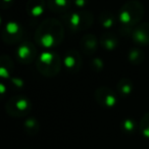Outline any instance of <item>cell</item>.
Returning a JSON list of instances; mask_svg holds the SVG:
<instances>
[{
    "label": "cell",
    "mask_w": 149,
    "mask_h": 149,
    "mask_svg": "<svg viewBox=\"0 0 149 149\" xmlns=\"http://www.w3.org/2000/svg\"><path fill=\"white\" fill-rule=\"evenodd\" d=\"M63 37V28L56 19H46L36 32V41L44 47L58 45Z\"/></svg>",
    "instance_id": "1"
},
{
    "label": "cell",
    "mask_w": 149,
    "mask_h": 149,
    "mask_svg": "<svg viewBox=\"0 0 149 149\" xmlns=\"http://www.w3.org/2000/svg\"><path fill=\"white\" fill-rule=\"evenodd\" d=\"M61 68V61L57 54L54 52H44L40 55L37 61V68L46 77H54Z\"/></svg>",
    "instance_id": "2"
},
{
    "label": "cell",
    "mask_w": 149,
    "mask_h": 149,
    "mask_svg": "<svg viewBox=\"0 0 149 149\" xmlns=\"http://www.w3.org/2000/svg\"><path fill=\"white\" fill-rule=\"evenodd\" d=\"M143 17V7L137 1H131L124 5L120 13V21L125 26H134Z\"/></svg>",
    "instance_id": "3"
},
{
    "label": "cell",
    "mask_w": 149,
    "mask_h": 149,
    "mask_svg": "<svg viewBox=\"0 0 149 149\" xmlns=\"http://www.w3.org/2000/svg\"><path fill=\"white\" fill-rule=\"evenodd\" d=\"M32 103L27 97L22 95H17L10 98L6 103V111L8 114L15 118L25 116L31 111Z\"/></svg>",
    "instance_id": "4"
},
{
    "label": "cell",
    "mask_w": 149,
    "mask_h": 149,
    "mask_svg": "<svg viewBox=\"0 0 149 149\" xmlns=\"http://www.w3.org/2000/svg\"><path fill=\"white\" fill-rule=\"evenodd\" d=\"M92 24V15L88 13H74L68 17V25L72 31L87 29Z\"/></svg>",
    "instance_id": "5"
},
{
    "label": "cell",
    "mask_w": 149,
    "mask_h": 149,
    "mask_svg": "<svg viewBox=\"0 0 149 149\" xmlns=\"http://www.w3.org/2000/svg\"><path fill=\"white\" fill-rule=\"evenodd\" d=\"M95 100L99 103L102 107L111 108L116 105V97L114 92L108 87H100L95 91Z\"/></svg>",
    "instance_id": "6"
},
{
    "label": "cell",
    "mask_w": 149,
    "mask_h": 149,
    "mask_svg": "<svg viewBox=\"0 0 149 149\" xmlns=\"http://www.w3.org/2000/svg\"><path fill=\"white\" fill-rule=\"evenodd\" d=\"M63 63L68 70L72 72H79L80 68L82 65L81 56L76 50H70L64 56Z\"/></svg>",
    "instance_id": "7"
},
{
    "label": "cell",
    "mask_w": 149,
    "mask_h": 149,
    "mask_svg": "<svg viewBox=\"0 0 149 149\" xmlns=\"http://www.w3.org/2000/svg\"><path fill=\"white\" fill-rule=\"evenodd\" d=\"M17 54L19 59L21 60L22 62L28 63V62H31L32 60L35 58L36 49L31 43L27 42V43H24L23 45L19 46L17 51Z\"/></svg>",
    "instance_id": "8"
},
{
    "label": "cell",
    "mask_w": 149,
    "mask_h": 149,
    "mask_svg": "<svg viewBox=\"0 0 149 149\" xmlns=\"http://www.w3.org/2000/svg\"><path fill=\"white\" fill-rule=\"evenodd\" d=\"M133 39L141 45L149 44V24H142L133 32Z\"/></svg>",
    "instance_id": "9"
},
{
    "label": "cell",
    "mask_w": 149,
    "mask_h": 149,
    "mask_svg": "<svg viewBox=\"0 0 149 149\" xmlns=\"http://www.w3.org/2000/svg\"><path fill=\"white\" fill-rule=\"evenodd\" d=\"M8 37L7 41L13 43L15 41H19V39L22 37V29L17 23H9L7 24L5 31L3 32V36Z\"/></svg>",
    "instance_id": "10"
},
{
    "label": "cell",
    "mask_w": 149,
    "mask_h": 149,
    "mask_svg": "<svg viewBox=\"0 0 149 149\" xmlns=\"http://www.w3.org/2000/svg\"><path fill=\"white\" fill-rule=\"evenodd\" d=\"M81 48L85 54H93L97 48V39L94 35H85L81 41Z\"/></svg>",
    "instance_id": "11"
},
{
    "label": "cell",
    "mask_w": 149,
    "mask_h": 149,
    "mask_svg": "<svg viewBox=\"0 0 149 149\" xmlns=\"http://www.w3.org/2000/svg\"><path fill=\"white\" fill-rule=\"evenodd\" d=\"M27 9L32 17H39L44 10L43 0H30Z\"/></svg>",
    "instance_id": "12"
},
{
    "label": "cell",
    "mask_w": 149,
    "mask_h": 149,
    "mask_svg": "<svg viewBox=\"0 0 149 149\" xmlns=\"http://www.w3.org/2000/svg\"><path fill=\"white\" fill-rule=\"evenodd\" d=\"M70 0H48V6L54 13H63L70 7Z\"/></svg>",
    "instance_id": "13"
},
{
    "label": "cell",
    "mask_w": 149,
    "mask_h": 149,
    "mask_svg": "<svg viewBox=\"0 0 149 149\" xmlns=\"http://www.w3.org/2000/svg\"><path fill=\"white\" fill-rule=\"evenodd\" d=\"M116 87H118V92L120 94H122V95H129L133 90V83L130 79L124 78V79L120 80Z\"/></svg>",
    "instance_id": "14"
},
{
    "label": "cell",
    "mask_w": 149,
    "mask_h": 149,
    "mask_svg": "<svg viewBox=\"0 0 149 149\" xmlns=\"http://www.w3.org/2000/svg\"><path fill=\"white\" fill-rule=\"evenodd\" d=\"M116 43H118V40L111 34H104L100 38V44L107 50H112L113 48H116Z\"/></svg>",
    "instance_id": "15"
},
{
    "label": "cell",
    "mask_w": 149,
    "mask_h": 149,
    "mask_svg": "<svg viewBox=\"0 0 149 149\" xmlns=\"http://www.w3.org/2000/svg\"><path fill=\"white\" fill-rule=\"evenodd\" d=\"M24 127H25L26 132H27L29 135L37 134V132L39 131V129H40L39 123H38L37 120H36V118H28V120H26L25 124H24Z\"/></svg>",
    "instance_id": "16"
},
{
    "label": "cell",
    "mask_w": 149,
    "mask_h": 149,
    "mask_svg": "<svg viewBox=\"0 0 149 149\" xmlns=\"http://www.w3.org/2000/svg\"><path fill=\"white\" fill-rule=\"evenodd\" d=\"M139 130L143 136L149 138V112L145 113L141 118L140 124H139Z\"/></svg>",
    "instance_id": "17"
},
{
    "label": "cell",
    "mask_w": 149,
    "mask_h": 149,
    "mask_svg": "<svg viewBox=\"0 0 149 149\" xmlns=\"http://www.w3.org/2000/svg\"><path fill=\"white\" fill-rule=\"evenodd\" d=\"M129 58H130V61L132 62V63L138 64L143 61V59H144V54H143V52L141 51V50L133 49L130 51Z\"/></svg>",
    "instance_id": "18"
},
{
    "label": "cell",
    "mask_w": 149,
    "mask_h": 149,
    "mask_svg": "<svg viewBox=\"0 0 149 149\" xmlns=\"http://www.w3.org/2000/svg\"><path fill=\"white\" fill-rule=\"evenodd\" d=\"M100 23H101L102 27L104 28H111L114 24V17L111 13H104L100 15Z\"/></svg>",
    "instance_id": "19"
},
{
    "label": "cell",
    "mask_w": 149,
    "mask_h": 149,
    "mask_svg": "<svg viewBox=\"0 0 149 149\" xmlns=\"http://www.w3.org/2000/svg\"><path fill=\"white\" fill-rule=\"evenodd\" d=\"M122 128L126 133H128V134H132V133H134L135 128H136V125H135L134 120L128 118V120H125L124 122H123Z\"/></svg>",
    "instance_id": "20"
},
{
    "label": "cell",
    "mask_w": 149,
    "mask_h": 149,
    "mask_svg": "<svg viewBox=\"0 0 149 149\" xmlns=\"http://www.w3.org/2000/svg\"><path fill=\"white\" fill-rule=\"evenodd\" d=\"M74 3L76 6L78 7H83L86 4V0H74Z\"/></svg>",
    "instance_id": "21"
},
{
    "label": "cell",
    "mask_w": 149,
    "mask_h": 149,
    "mask_svg": "<svg viewBox=\"0 0 149 149\" xmlns=\"http://www.w3.org/2000/svg\"><path fill=\"white\" fill-rule=\"evenodd\" d=\"M7 1H8V2H10V1H13V0H3V2H7Z\"/></svg>",
    "instance_id": "22"
}]
</instances>
